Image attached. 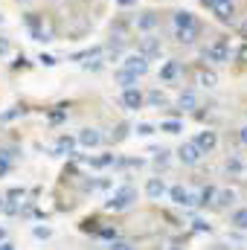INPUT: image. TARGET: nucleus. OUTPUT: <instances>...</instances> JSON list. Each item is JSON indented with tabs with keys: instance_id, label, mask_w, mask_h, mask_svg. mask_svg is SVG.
<instances>
[{
	"instance_id": "0eeeda50",
	"label": "nucleus",
	"mask_w": 247,
	"mask_h": 250,
	"mask_svg": "<svg viewBox=\"0 0 247 250\" xmlns=\"http://www.w3.org/2000/svg\"><path fill=\"white\" fill-rule=\"evenodd\" d=\"M192 143H195V146H198V148H201V154H212V151H215V148H218V134H215V131H209V128H206V131H198V134H195V140H192Z\"/></svg>"
},
{
	"instance_id": "c85d7f7f",
	"label": "nucleus",
	"mask_w": 247,
	"mask_h": 250,
	"mask_svg": "<svg viewBox=\"0 0 247 250\" xmlns=\"http://www.w3.org/2000/svg\"><path fill=\"white\" fill-rule=\"evenodd\" d=\"M87 163H90L93 169H105V166H111V163H117V160H114V154H102V157H87Z\"/></svg>"
},
{
	"instance_id": "2f4dec72",
	"label": "nucleus",
	"mask_w": 247,
	"mask_h": 250,
	"mask_svg": "<svg viewBox=\"0 0 247 250\" xmlns=\"http://www.w3.org/2000/svg\"><path fill=\"white\" fill-rule=\"evenodd\" d=\"M192 230H195V233H212V224H206L204 218H195V221H192Z\"/></svg>"
},
{
	"instance_id": "bb28decb",
	"label": "nucleus",
	"mask_w": 247,
	"mask_h": 250,
	"mask_svg": "<svg viewBox=\"0 0 247 250\" xmlns=\"http://www.w3.org/2000/svg\"><path fill=\"white\" fill-rule=\"evenodd\" d=\"M212 198H215V187H204L198 192V207H209Z\"/></svg>"
},
{
	"instance_id": "a878e982",
	"label": "nucleus",
	"mask_w": 247,
	"mask_h": 250,
	"mask_svg": "<svg viewBox=\"0 0 247 250\" xmlns=\"http://www.w3.org/2000/svg\"><path fill=\"white\" fill-rule=\"evenodd\" d=\"M73 146H76V137H59V143H56V154H70Z\"/></svg>"
},
{
	"instance_id": "b1692460",
	"label": "nucleus",
	"mask_w": 247,
	"mask_h": 250,
	"mask_svg": "<svg viewBox=\"0 0 247 250\" xmlns=\"http://www.w3.org/2000/svg\"><path fill=\"white\" fill-rule=\"evenodd\" d=\"M186 192H189V189H184L181 184H175V187L169 189V198H172V204L184 207V204H186Z\"/></svg>"
},
{
	"instance_id": "c03bdc74",
	"label": "nucleus",
	"mask_w": 247,
	"mask_h": 250,
	"mask_svg": "<svg viewBox=\"0 0 247 250\" xmlns=\"http://www.w3.org/2000/svg\"><path fill=\"white\" fill-rule=\"evenodd\" d=\"M0 250H15V245H9V242H0Z\"/></svg>"
},
{
	"instance_id": "f257e3e1",
	"label": "nucleus",
	"mask_w": 247,
	"mask_h": 250,
	"mask_svg": "<svg viewBox=\"0 0 247 250\" xmlns=\"http://www.w3.org/2000/svg\"><path fill=\"white\" fill-rule=\"evenodd\" d=\"M23 23H26L29 35H32L35 41H41V44L56 41V29L47 23V18H44L41 12H26V15H23Z\"/></svg>"
},
{
	"instance_id": "a211bd4d",
	"label": "nucleus",
	"mask_w": 247,
	"mask_h": 250,
	"mask_svg": "<svg viewBox=\"0 0 247 250\" xmlns=\"http://www.w3.org/2000/svg\"><path fill=\"white\" fill-rule=\"evenodd\" d=\"M195 79H198V84H201V87H206V90H212V87L218 84V76H215V70H206V67H201Z\"/></svg>"
},
{
	"instance_id": "37998d69",
	"label": "nucleus",
	"mask_w": 247,
	"mask_h": 250,
	"mask_svg": "<svg viewBox=\"0 0 247 250\" xmlns=\"http://www.w3.org/2000/svg\"><path fill=\"white\" fill-rule=\"evenodd\" d=\"M21 67H26V59L23 56H18V62L12 64V70H21Z\"/></svg>"
},
{
	"instance_id": "09e8293b",
	"label": "nucleus",
	"mask_w": 247,
	"mask_h": 250,
	"mask_svg": "<svg viewBox=\"0 0 247 250\" xmlns=\"http://www.w3.org/2000/svg\"><path fill=\"white\" fill-rule=\"evenodd\" d=\"M0 23H3V15H0Z\"/></svg>"
},
{
	"instance_id": "79ce46f5",
	"label": "nucleus",
	"mask_w": 247,
	"mask_h": 250,
	"mask_svg": "<svg viewBox=\"0 0 247 250\" xmlns=\"http://www.w3.org/2000/svg\"><path fill=\"white\" fill-rule=\"evenodd\" d=\"M239 143L247 148V125H245V128H239Z\"/></svg>"
},
{
	"instance_id": "f8f14e48",
	"label": "nucleus",
	"mask_w": 247,
	"mask_h": 250,
	"mask_svg": "<svg viewBox=\"0 0 247 250\" xmlns=\"http://www.w3.org/2000/svg\"><path fill=\"white\" fill-rule=\"evenodd\" d=\"M201 157H204V154H201V148H198L192 140L184 143V146L178 148V160H181L184 166H198V163H201Z\"/></svg>"
},
{
	"instance_id": "9b49d317",
	"label": "nucleus",
	"mask_w": 247,
	"mask_h": 250,
	"mask_svg": "<svg viewBox=\"0 0 247 250\" xmlns=\"http://www.w3.org/2000/svg\"><path fill=\"white\" fill-rule=\"evenodd\" d=\"M172 23H175V29H204L201 21H198L189 9H178V12L172 15Z\"/></svg>"
},
{
	"instance_id": "4be33fe9",
	"label": "nucleus",
	"mask_w": 247,
	"mask_h": 250,
	"mask_svg": "<svg viewBox=\"0 0 247 250\" xmlns=\"http://www.w3.org/2000/svg\"><path fill=\"white\" fill-rule=\"evenodd\" d=\"M128 134H131V125L120 123L114 131H111V143H114V146H117V143H123V140H128Z\"/></svg>"
},
{
	"instance_id": "58836bf2",
	"label": "nucleus",
	"mask_w": 247,
	"mask_h": 250,
	"mask_svg": "<svg viewBox=\"0 0 247 250\" xmlns=\"http://www.w3.org/2000/svg\"><path fill=\"white\" fill-rule=\"evenodd\" d=\"M23 195H26L23 189H9V195H6V198H9V201H18V198H23Z\"/></svg>"
},
{
	"instance_id": "ddd939ff",
	"label": "nucleus",
	"mask_w": 247,
	"mask_h": 250,
	"mask_svg": "<svg viewBox=\"0 0 247 250\" xmlns=\"http://www.w3.org/2000/svg\"><path fill=\"white\" fill-rule=\"evenodd\" d=\"M181 76H184V64L175 62V59H172V62H166L163 67H160V82H166V84L178 82Z\"/></svg>"
},
{
	"instance_id": "412c9836",
	"label": "nucleus",
	"mask_w": 247,
	"mask_h": 250,
	"mask_svg": "<svg viewBox=\"0 0 247 250\" xmlns=\"http://www.w3.org/2000/svg\"><path fill=\"white\" fill-rule=\"evenodd\" d=\"M230 224H233L236 230H247V207H242V209H236V212L230 215Z\"/></svg>"
},
{
	"instance_id": "6ab92c4d",
	"label": "nucleus",
	"mask_w": 247,
	"mask_h": 250,
	"mask_svg": "<svg viewBox=\"0 0 247 250\" xmlns=\"http://www.w3.org/2000/svg\"><path fill=\"white\" fill-rule=\"evenodd\" d=\"M145 102H148L151 108H169V99H166L163 90H148V93H145Z\"/></svg>"
},
{
	"instance_id": "7ed1b4c3",
	"label": "nucleus",
	"mask_w": 247,
	"mask_h": 250,
	"mask_svg": "<svg viewBox=\"0 0 247 250\" xmlns=\"http://www.w3.org/2000/svg\"><path fill=\"white\" fill-rule=\"evenodd\" d=\"M201 56H204L209 64H227L230 59H233V50H230V44H227L224 38H218V41L206 44V47L201 50Z\"/></svg>"
},
{
	"instance_id": "f704fd0d",
	"label": "nucleus",
	"mask_w": 247,
	"mask_h": 250,
	"mask_svg": "<svg viewBox=\"0 0 247 250\" xmlns=\"http://www.w3.org/2000/svg\"><path fill=\"white\" fill-rule=\"evenodd\" d=\"M111 250H137V248H134L131 242H123V239H114V242H111Z\"/></svg>"
},
{
	"instance_id": "5701e85b",
	"label": "nucleus",
	"mask_w": 247,
	"mask_h": 250,
	"mask_svg": "<svg viewBox=\"0 0 247 250\" xmlns=\"http://www.w3.org/2000/svg\"><path fill=\"white\" fill-rule=\"evenodd\" d=\"M99 227H102V221H99L96 215H93V218H82V224H79V230H82V233H90V236H96Z\"/></svg>"
},
{
	"instance_id": "6e6552de",
	"label": "nucleus",
	"mask_w": 247,
	"mask_h": 250,
	"mask_svg": "<svg viewBox=\"0 0 247 250\" xmlns=\"http://www.w3.org/2000/svg\"><path fill=\"white\" fill-rule=\"evenodd\" d=\"M148 59L145 56H140V53H131V56H125L123 62V70H128V73H134V76H145L148 73Z\"/></svg>"
},
{
	"instance_id": "1a4fd4ad",
	"label": "nucleus",
	"mask_w": 247,
	"mask_h": 250,
	"mask_svg": "<svg viewBox=\"0 0 247 250\" xmlns=\"http://www.w3.org/2000/svg\"><path fill=\"white\" fill-rule=\"evenodd\" d=\"M123 105L128 111H140L145 105V93L134 84V87H123Z\"/></svg>"
},
{
	"instance_id": "393cba45",
	"label": "nucleus",
	"mask_w": 247,
	"mask_h": 250,
	"mask_svg": "<svg viewBox=\"0 0 247 250\" xmlns=\"http://www.w3.org/2000/svg\"><path fill=\"white\" fill-rule=\"evenodd\" d=\"M137 79H140V76H134V73H128V70H117V82H120V87H134Z\"/></svg>"
},
{
	"instance_id": "49530a36",
	"label": "nucleus",
	"mask_w": 247,
	"mask_h": 250,
	"mask_svg": "<svg viewBox=\"0 0 247 250\" xmlns=\"http://www.w3.org/2000/svg\"><path fill=\"white\" fill-rule=\"evenodd\" d=\"M169 250H181V248H169Z\"/></svg>"
},
{
	"instance_id": "a18cd8bd",
	"label": "nucleus",
	"mask_w": 247,
	"mask_h": 250,
	"mask_svg": "<svg viewBox=\"0 0 247 250\" xmlns=\"http://www.w3.org/2000/svg\"><path fill=\"white\" fill-rule=\"evenodd\" d=\"M3 239H6V230H3V227H0V242H3Z\"/></svg>"
},
{
	"instance_id": "dca6fc26",
	"label": "nucleus",
	"mask_w": 247,
	"mask_h": 250,
	"mask_svg": "<svg viewBox=\"0 0 247 250\" xmlns=\"http://www.w3.org/2000/svg\"><path fill=\"white\" fill-rule=\"evenodd\" d=\"M145 195H148L151 201H160V198L166 195V181H163V178H148V184H145Z\"/></svg>"
},
{
	"instance_id": "aec40b11",
	"label": "nucleus",
	"mask_w": 247,
	"mask_h": 250,
	"mask_svg": "<svg viewBox=\"0 0 247 250\" xmlns=\"http://www.w3.org/2000/svg\"><path fill=\"white\" fill-rule=\"evenodd\" d=\"M96 56H102V47H90V50H82V53H73L70 56V62H87V59H96Z\"/></svg>"
},
{
	"instance_id": "a19ab883",
	"label": "nucleus",
	"mask_w": 247,
	"mask_h": 250,
	"mask_svg": "<svg viewBox=\"0 0 247 250\" xmlns=\"http://www.w3.org/2000/svg\"><path fill=\"white\" fill-rule=\"evenodd\" d=\"M236 59H239L242 64H247V44H245V47H239V53H236Z\"/></svg>"
},
{
	"instance_id": "2eb2a0df",
	"label": "nucleus",
	"mask_w": 247,
	"mask_h": 250,
	"mask_svg": "<svg viewBox=\"0 0 247 250\" xmlns=\"http://www.w3.org/2000/svg\"><path fill=\"white\" fill-rule=\"evenodd\" d=\"M67 117H70V105H67V102H59V105H53V108L47 111V123L50 125L67 123Z\"/></svg>"
},
{
	"instance_id": "c9c22d12",
	"label": "nucleus",
	"mask_w": 247,
	"mask_h": 250,
	"mask_svg": "<svg viewBox=\"0 0 247 250\" xmlns=\"http://www.w3.org/2000/svg\"><path fill=\"white\" fill-rule=\"evenodd\" d=\"M50 233H53V230H50V227H41V224L32 230V236H35V239H41V242H44V239H50Z\"/></svg>"
},
{
	"instance_id": "4c0bfd02",
	"label": "nucleus",
	"mask_w": 247,
	"mask_h": 250,
	"mask_svg": "<svg viewBox=\"0 0 247 250\" xmlns=\"http://www.w3.org/2000/svg\"><path fill=\"white\" fill-rule=\"evenodd\" d=\"M38 62L44 64V67H56V64H59V59H56V56H44V53H41V56H38Z\"/></svg>"
},
{
	"instance_id": "72a5a7b5",
	"label": "nucleus",
	"mask_w": 247,
	"mask_h": 250,
	"mask_svg": "<svg viewBox=\"0 0 247 250\" xmlns=\"http://www.w3.org/2000/svg\"><path fill=\"white\" fill-rule=\"evenodd\" d=\"M245 166H242V160L239 157H227V172H233V175H239Z\"/></svg>"
},
{
	"instance_id": "423d86ee",
	"label": "nucleus",
	"mask_w": 247,
	"mask_h": 250,
	"mask_svg": "<svg viewBox=\"0 0 247 250\" xmlns=\"http://www.w3.org/2000/svg\"><path fill=\"white\" fill-rule=\"evenodd\" d=\"M102 131L99 128H93V125H84L82 131H79V137H76V143L79 146H84V148H96V146H102Z\"/></svg>"
},
{
	"instance_id": "20e7f679",
	"label": "nucleus",
	"mask_w": 247,
	"mask_h": 250,
	"mask_svg": "<svg viewBox=\"0 0 247 250\" xmlns=\"http://www.w3.org/2000/svg\"><path fill=\"white\" fill-rule=\"evenodd\" d=\"M137 53H140V56H145V59L151 62V59H160L163 44H160V38H157L154 32H145V35L140 38V44H137Z\"/></svg>"
},
{
	"instance_id": "7c9ffc66",
	"label": "nucleus",
	"mask_w": 247,
	"mask_h": 250,
	"mask_svg": "<svg viewBox=\"0 0 247 250\" xmlns=\"http://www.w3.org/2000/svg\"><path fill=\"white\" fill-rule=\"evenodd\" d=\"M160 131H166V134H181V131H184V123H181V120H166V123H160Z\"/></svg>"
},
{
	"instance_id": "e433bc0d",
	"label": "nucleus",
	"mask_w": 247,
	"mask_h": 250,
	"mask_svg": "<svg viewBox=\"0 0 247 250\" xmlns=\"http://www.w3.org/2000/svg\"><path fill=\"white\" fill-rule=\"evenodd\" d=\"M154 154H157V157H154L157 166H166V163H169V151H166V148H160V151H154Z\"/></svg>"
},
{
	"instance_id": "c756f323",
	"label": "nucleus",
	"mask_w": 247,
	"mask_h": 250,
	"mask_svg": "<svg viewBox=\"0 0 247 250\" xmlns=\"http://www.w3.org/2000/svg\"><path fill=\"white\" fill-rule=\"evenodd\" d=\"M96 236H99V239H105V242H114V239H120V230H117V227L102 224V227L96 230Z\"/></svg>"
},
{
	"instance_id": "f03ea898",
	"label": "nucleus",
	"mask_w": 247,
	"mask_h": 250,
	"mask_svg": "<svg viewBox=\"0 0 247 250\" xmlns=\"http://www.w3.org/2000/svg\"><path fill=\"white\" fill-rule=\"evenodd\" d=\"M134 201H137V189L125 184V187L114 189L111 201H105V209H108V212H125V209L134 207Z\"/></svg>"
},
{
	"instance_id": "9d476101",
	"label": "nucleus",
	"mask_w": 247,
	"mask_h": 250,
	"mask_svg": "<svg viewBox=\"0 0 247 250\" xmlns=\"http://www.w3.org/2000/svg\"><path fill=\"white\" fill-rule=\"evenodd\" d=\"M18 157H21V146H6V148H0V178H6V175L12 172V166H15Z\"/></svg>"
},
{
	"instance_id": "ea45409f",
	"label": "nucleus",
	"mask_w": 247,
	"mask_h": 250,
	"mask_svg": "<svg viewBox=\"0 0 247 250\" xmlns=\"http://www.w3.org/2000/svg\"><path fill=\"white\" fill-rule=\"evenodd\" d=\"M6 53H9V38H3V35H0V59H3Z\"/></svg>"
},
{
	"instance_id": "39448f33",
	"label": "nucleus",
	"mask_w": 247,
	"mask_h": 250,
	"mask_svg": "<svg viewBox=\"0 0 247 250\" xmlns=\"http://www.w3.org/2000/svg\"><path fill=\"white\" fill-rule=\"evenodd\" d=\"M134 26H137V32H143V35H145V32H154V29L160 26V15L151 12V9H148V12H140V15L134 18Z\"/></svg>"
},
{
	"instance_id": "473e14b6",
	"label": "nucleus",
	"mask_w": 247,
	"mask_h": 250,
	"mask_svg": "<svg viewBox=\"0 0 247 250\" xmlns=\"http://www.w3.org/2000/svg\"><path fill=\"white\" fill-rule=\"evenodd\" d=\"M134 131H137L140 137H151V134H154L157 128H154V125H151V123H140V125H137V128H134Z\"/></svg>"
},
{
	"instance_id": "cd10ccee",
	"label": "nucleus",
	"mask_w": 247,
	"mask_h": 250,
	"mask_svg": "<svg viewBox=\"0 0 247 250\" xmlns=\"http://www.w3.org/2000/svg\"><path fill=\"white\" fill-rule=\"evenodd\" d=\"M23 114H26V108H23V105H15L12 111H3V114H0V123H12V120H18V117H23Z\"/></svg>"
},
{
	"instance_id": "de8ad7c7",
	"label": "nucleus",
	"mask_w": 247,
	"mask_h": 250,
	"mask_svg": "<svg viewBox=\"0 0 247 250\" xmlns=\"http://www.w3.org/2000/svg\"><path fill=\"white\" fill-rule=\"evenodd\" d=\"M18 3H26V0H18Z\"/></svg>"
},
{
	"instance_id": "f3484780",
	"label": "nucleus",
	"mask_w": 247,
	"mask_h": 250,
	"mask_svg": "<svg viewBox=\"0 0 247 250\" xmlns=\"http://www.w3.org/2000/svg\"><path fill=\"white\" fill-rule=\"evenodd\" d=\"M198 108V93L195 90H181L178 96V111H195Z\"/></svg>"
},
{
	"instance_id": "4468645a",
	"label": "nucleus",
	"mask_w": 247,
	"mask_h": 250,
	"mask_svg": "<svg viewBox=\"0 0 247 250\" xmlns=\"http://www.w3.org/2000/svg\"><path fill=\"white\" fill-rule=\"evenodd\" d=\"M236 198H239V195H236V189H221V192L215 189V198H212V204H209V207H212V209H227V207H233V204H236Z\"/></svg>"
}]
</instances>
